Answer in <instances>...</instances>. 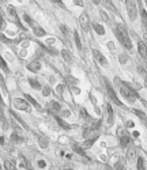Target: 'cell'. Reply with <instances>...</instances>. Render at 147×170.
Listing matches in <instances>:
<instances>
[{
    "mask_svg": "<svg viewBox=\"0 0 147 170\" xmlns=\"http://www.w3.org/2000/svg\"><path fill=\"white\" fill-rule=\"evenodd\" d=\"M115 83L117 84L118 87H120V94L124 97L125 100L129 101V102H135V101H136L137 93L132 90L129 84L125 83V82H123V83H121V80L118 79V78H116V79H115Z\"/></svg>",
    "mask_w": 147,
    "mask_h": 170,
    "instance_id": "6da1fadb",
    "label": "cell"
},
{
    "mask_svg": "<svg viewBox=\"0 0 147 170\" xmlns=\"http://www.w3.org/2000/svg\"><path fill=\"white\" fill-rule=\"evenodd\" d=\"M116 35H117L118 41L121 42L123 46H125L127 49H132L131 38L128 37V33H127V30H125L124 25H117V27H116Z\"/></svg>",
    "mask_w": 147,
    "mask_h": 170,
    "instance_id": "7a4b0ae2",
    "label": "cell"
},
{
    "mask_svg": "<svg viewBox=\"0 0 147 170\" xmlns=\"http://www.w3.org/2000/svg\"><path fill=\"white\" fill-rule=\"evenodd\" d=\"M125 7H127V11H128V16L131 21H135L137 16V7L135 0H125Z\"/></svg>",
    "mask_w": 147,
    "mask_h": 170,
    "instance_id": "3957f363",
    "label": "cell"
},
{
    "mask_svg": "<svg viewBox=\"0 0 147 170\" xmlns=\"http://www.w3.org/2000/svg\"><path fill=\"white\" fill-rule=\"evenodd\" d=\"M117 136H118V139H120V144H121V147H127L128 143H129V140H131V138H129V135L127 133V131L120 127V128L117 129Z\"/></svg>",
    "mask_w": 147,
    "mask_h": 170,
    "instance_id": "277c9868",
    "label": "cell"
},
{
    "mask_svg": "<svg viewBox=\"0 0 147 170\" xmlns=\"http://www.w3.org/2000/svg\"><path fill=\"white\" fill-rule=\"evenodd\" d=\"M105 86H106V91H108V95L110 97V98H112V101H113V102H115L117 106H123V108H125V106L123 105V102H121V101H120V100H118V98H117V97H116L115 90H113V89H112V86H110V84H109V82H106V80H105Z\"/></svg>",
    "mask_w": 147,
    "mask_h": 170,
    "instance_id": "5b68a950",
    "label": "cell"
},
{
    "mask_svg": "<svg viewBox=\"0 0 147 170\" xmlns=\"http://www.w3.org/2000/svg\"><path fill=\"white\" fill-rule=\"evenodd\" d=\"M14 106L16 109H21V110H25V112L29 113L30 112V103H27V100H21V98H15L14 100Z\"/></svg>",
    "mask_w": 147,
    "mask_h": 170,
    "instance_id": "8992f818",
    "label": "cell"
},
{
    "mask_svg": "<svg viewBox=\"0 0 147 170\" xmlns=\"http://www.w3.org/2000/svg\"><path fill=\"white\" fill-rule=\"evenodd\" d=\"M79 25L80 27L85 30V32H90V19H89V16H87L86 12H82L79 16Z\"/></svg>",
    "mask_w": 147,
    "mask_h": 170,
    "instance_id": "52a82bcc",
    "label": "cell"
},
{
    "mask_svg": "<svg viewBox=\"0 0 147 170\" xmlns=\"http://www.w3.org/2000/svg\"><path fill=\"white\" fill-rule=\"evenodd\" d=\"M93 56H94V59H96V61L101 65V67H108V60H106L105 56H104L99 51L93 49Z\"/></svg>",
    "mask_w": 147,
    "mask_h": 170,
    "instance_id": "ba28073f",
    "label": "cell"
},
{
    "mask_svg": "<svg viewBox=\"0 0 147 170\" xmlns=\"http://www.w3.org/2000/svg\"><path fill=\"white\" fill-rule=\"evenodd\" d=\"M7 11H8V14L11 15V18H12V21L16 23V26L19 27V29H23L22 23L19 22V16H18V14H16V10L12 6H8V8H7Z\"/></svg>",
    "mask_w": 147,
    "mask_h": 170,
    "instance_id": "9c48e42d",
    "label": "cell"
},
{
    "mask_svg": "<svg viewBox=\"0 0 147 170\" xmlns=\"http://www.w3.org/2000/svg\"><path fill=\"white\" fill-rule=\"evenodd\" d=\"M137 51H139V55H140L144 60H147V46H146V44H144V41H139V44H137Z\"/></svg>",
    "mask_w": 147,
    "mask_h": 170,
    "instance_id": "30bf717a",
    "label": "cell"
},
{
    "mask_svg": "<svg viewBox=\"0 0 147 170\" xmlns=\"http://www.w3.org/2000/svg\"><path fill=\"white\" fill-rule=\"evenodd\" d=\"M40 68H41V63L37 60H33L32 63L27 64V70L32 71V72H37V71H40Z\"/></svg>",
    "mask_w": 147,
    "mask_h": 170,
    "instance_id": "8fae6325",
    "label": "cell"
},
{
    "mask_svg": "<svg viewBox=\"0 0 147 170\" xmlns=\"http://www.w3.org/2000/svg\"><path fill=\"white\" fill-rule=\"evenodd\" d=\"M10 113H11V116H12L14 119H16V121L19 122V124H21V127H22V128H25L26 131H27V129H29V127H27V124H26V122L23 121L22 119H21V117H19V114H16V113L14 112L12 109H10Z\"/></svg>",
    "mask_w": 147,
    "mask_h": 170,
    "instance_id": "7c38bea8",
    "label": "cell"
},
{
    "mask_svg": "<svg viewBox=\"0 0 147 170\" xmlns=\"http://www.w3.org/2000/svg\"><path fill=\"white\" fill-rule=\"evenodd\" d=\"M33 26V32H34V34L37 35V37H44L46 33H45V30L42 29V27H40L38 25H34V23H32Z\"/></svg>",
    "mask_w": 147,
    "mask_h": 170,
    "instance_id": "4fadbf2b",
    "label": "cell"
},
{
    "mask_svg": "<svg viewBox=\"0 0 147 170\" xmlns=\"http://www.w3.org/2000/svg\"><path fill=\"white\" fill-rule=\"evenodd\" d=\"M134 114H136L137 117L140 119V121L143 122V124H144V127H146V128H147V116L144 114V113L142 112V110H137V109H134Z\"/></svg>",
    "mask_w": 147,
    "mask_h": 170,
    "instance_id": "5bb4252c",
    "label": "cell"
},
{
    "mask_svg": "<svg viewBox=\"0 0 147 170\" xmlns=\"http://www.w3.org/2000/svg\"><path fill=\"white\" fill-rule=\"evenodd\" d=\"M49 109H51L53 113H59L61 110V106L57 101H51V102H49Z\"/></svg>",
    "mask_w": 147,
    "mask_h": 170,
    "instance_id": "9a60e30c",
    "label": "cell"
},
{
    "mask_svg": "<svg viewBox=\"0 0 147 170\" xmlns=\"http://www.w3.org/2000/svg\"><path fill=\"white\" fill-rule=\"evenodd\" d=\"M135 157H136V148L134 147V146H131V147L128 148V152H127V158L129 162H134L135 160Z\"/></svg>",
    "mask_w": 147,
    "mask_h": 170,
    "instance_id": "2e32d148",
    "label": "cell"
},
{
    "mask_svg": "<svg viewBox=\"0 0 147 170\" xmlns=\"http://www.w3.org/2000/svg\"><path fill=\"white\" fill-rule=\"evenodd\" d=\"M38 144H40V147L41 148H46L49 146V140H48V138L46 136H41V135H38Z\"/></svg>",
    "mask_w": 147,
    "mask_h": 170,
    "instance_id": "e0dca14e",
    "label": "cell"
},
{
    "mask_svg": "<svg viewBox=\"0 0 147 170\" xmlns=\"http://www.w3.org/2000/svg\"><path fill=\"white\" fill-rule=\"evenodd\" d=\"M53 117H54V120H56V121H57L59 124H60V127H61V128H64V129H70V128H71V125L68 124V122H65V121H64L63 119H60V117H59L57 114H53Z\"/></svg>",
    "mask_w": 147,
    "mask_h": 170,
    "instance_id": "ac0fdd59",
    "label": "cell"
},
{
    "mask_svg": "<svg viewBox=\"0 0 147 170\" xmlns=\"http://www.w3.org/2000/svg\"><path fill=\"white\" fill-rule=\"evenodd\" d=\"M25 100H27L30 103H32L33 106H35V109H37V110H42V109H41V106L38 105V102H37V101H35L32 95H29V94H26V95H25Z\"/></svg>",
    "mask_w": 147,
    "mask_h": 170,
    "instance_id": "d6986e66",
    "label": "cell"
},
{
    "mask_svg": "<svg viewBox=\"0 0 147 170\" xmlns=\"http://www.w3.org/2000/svg\"><path fill=\"white\" fill-rule=\"evenodd\" d=\"M72 150L75 151V152H78V154H80L82 157H86V152H85V148L82 147V146L76 144V143H74L72 144Z\"/></svg>",
    "mask_w": 147,
    "mask_h": 170,
    "instance_id": "ffe728a7",
    "label": "cell"
},
{
    "mask_svg": "<svg viewBox=\"0 0 147 170\" xmlns=\"http://www.w3.org/2000/svg\"><path fill=\"white\" fill-rule=\"evenodd\" d=\"M61 56H63V59L67 61V63H71V61H72V56H71V53L67 51V49H63V51H61Z\"/></svg>",
    "mask_w": 147,
    "mask_h": 170,
    "instance_id": "44dd1931",
    "label": "cell"
},
{
    "mask_svg": "<svg viewBox=\"0 0 147 170\" xmlns=\"http://www.w3.org/2000/svg\"><path fill=\"white\" fill-rule=\"evenodd\" d=\"M96 140H97V136H93L91 139H87L83 144H82V147H83V148H90L91 146L94 144V141H96Z\"/></svg>",
    "mask_w": 147,
    "mask_h": 170,
    "instance_id": "7402d4cb",
    "label": "cell"
},
{
    "mask_svg": "<svg viewBox=\"0 0 147 170\" xmlns=\"http://www.w3.org/2000/svg\"><path fill=\"white\" fill-rule=\"evenodd\" d=\"M140 16H142V25H143V27L147 30V12L143 8H140Z\"/></svg>",
    "mask_w": 147,
    "mask_h": 170,
    "instance_id": "603a6c76",
    "label": "cell"
},
{
    "mask_svg": "<svg viewBox=\"0 0 147 170\" xmlns=\"http://www.w3.org/2000/svg\"><path fill=\"white\" fill-rule=\"evenodd\" d=\"M93 27H94V30H96V32L98 33L99 35H104V34H105V29H104V26H101L99 23H96Z\"/></svg>",
    "mask_w": 147,
    "mask_h": 170,
    "instance_id": "cb8c5ba5",
    "label": "cell"
},
{
    "mask_svg": "<svg viewBox=\"0 0 147 170\" xmlns=\"http://www.w3.org/2000/svg\"><path fill=\"white\" fill-rule=\"evenodd\" d=\"M11 141H12V143H21V141H23V138L14 132L12 135H11Z\"/></svg>",
    "mask_w": 147,
    "mask_h": 170,
    "instance_id": "d4e9b609",
    "label": "cell"
},
{
    "mask_svg": "<svg viewBox=\"0 0 147 170\" xmlns=\"http://www.w3.org/2000/svg\"><path fill=\"white\" fill-rule=\"evenodd\" d=\"M0 68H1V70H3L6 74H8V72H10V70H8V65H7V63L3 60V57H1V56H0Z\"/></svg>",
    "mask_w": 147,
    "mask_h": 170,
    "instance_id": "484cf974",
    "label": "cell"
},
{
    "mask_svg": "<svg viewBox=\"0 0 147 170\" xmlns=\"http://www.w3.org/2000/svg\"><path fill=\"white\" fill-rule=\"evenodd\" d=\"M106 109H108V114H109V119H108V122L109 124H112L113 122V109H112V106L109 105H106Z\"/></svg>",
    "mask_w": 147,
    "mask_h": 170,
    "instance_id": "4316f807",
    "label": "cell"
},
{
    "mask_svg": "<svg viewBox=\"0 0 147 170\" xmlns=\"http://www.w3.org/2000/svg\"><path fill=\"white\" fill-rule=\"evenodd\" d=\"M15 160H10V159H7L6 162H4V167L6 169H15Z\"/></svg>",
    "mask_w": 147,
    "mask_h": 170,
    "instance_id": "83f0119b",
    "label": "cell"
},
{
    "mask_svg": "<svg viewBox=\"0 0 147 170\" xmlns=\"http://www.w3.org/2000/svg\"><path fill=\"white\" fill-rule=\"evenodd\" d=\"M74 38H75V42H76V46H78V49H82V42H80V37H79V34H78V32H74Z\"/></svg>",
    "mask_w": 147,
    "mask_h": 170,
    "instance_id": "f1b7e54d",
    "label": "cell"
},
{
    "mask_svg": "<svg viewBox=\"0 0 147 170\" xmlns=\"http://www.w3.org/2000/svg\"><path fill=\"white\" fill-rule=\"evenodd\" d=\"M29 83L33 89H35V90H40V89H41V84H40L35 79H29Z\"/></svg>",
    "mask_w": 147,
    "mask_h": 170,
    "instance_id": "f546056e",
    "label": "cell"
},
{
    "mask_svg": "<svg viewBox=\"0 0 147 170\" xmlns=\"http://www.w3.org/2000/svg\"><path fill=\"white\" fill-rule=\"evenodd\" d=\"M102 3H104V6H105L106 8H108V10H110V11H113V12H116V8H115V7H113V4L110 3L109 0H104Z\"/></svg>",
    "mask_w": 147,
    "mask_h": 170,
    "instance_id": "4dcf8cb0",
    "label": "cell"
},
{
    "mask_svg": "<svg viewBox=\"0 0 147 170\" xmlns=\"http://www.w3.org/2000/svg\"><path fill=\"white\" fill-rule=\"evenodd\" d=\"M80 113H82V117H83L85 120H87V121H91V117H90L89 114H87V112H86V109H80Z\"/></svg>",
    "mask_w": 147,
    "mask_h": 170,
    "instance_id": "1f68e13d",
    "label": "cell"
},
{
    "mask_svg": "<svg viewBox=\"0 0 147 170\" xmlns=\"http://www.w3.org/2000/svg\"><path fill=\"white\" fill-rule=\"evenodd\" d=\"M0 87L3 89V91H4V93H6V91H7V89H6V80L3 79V75H1V74H0Z\"/></svg>",
    "mask_w": 147,
    "mask_h": 170,
    "instance_id": "d6a6232c",
    "label": "cell"
},
{
    "mask_svg": "<svg viewBox=\"0 0 147 170\" xmlns=\"http://www.w3.org/2000/svg\"><path fill=\"white\" fill-rule=\"evenodd\" d=\"M144 167V162H143V158H137V169L142 170Z\"/></svg>",
    "mask_w": 147,
    "mask_h": 170,
    "instance_id": "836d02e7",
    "label": "cell"
},
{
    "mask_svg": "<svg viewBox=\"0 0 147 170\" xmlns=\"http://www.w3.org/2000/svg\"><path fill=\"white\" fill-rule=\"evenodd\" d=\"M42 94H44V95H45V97H48V95H49V94H51V89H49V87H48V86H45V87H44V89H42Z\"/></svg>",
    "mask_w": 147,
    "mask_h": 170,
    "instance_id": "e575fe53",
    "label": "cell"
},
{
    "mask_svg": "<svg viewBox=\"0 0 147 170\" xmlns=\"http://www.w3.org/2000/svg\"><path fill=\"white\" fill-rule=\"evenodd\" d=\"M120 63H121V64H125V63H127V56L125 55L120 56Z\"/></svg>",
    "mask_w": 147,
    "mask_h": 170,
    "instance_id": "d590c367",
    "label": "cell"
},
{
    "mask_svg": "<svg viewBox=\"0 0 147 170\" xmlns=\"http://www.w3.org/2000/svg\"><path fill=\"white\" fill-rule=\"evenodd\" d=\"M60 29H61V32H63L64 34H65V35H68V30H67V26L61 25V26H60Z\"/></svg>",
    "mask_w": 147,
    "mask_h": 170,
    "instance_id": "8d00e7d4",
    "label": "cell"
},
{
    "mask_svg": "<svg viewBox=\"0 0 147 170\" xmlns=\"http://www.w3.org/2000/svg\"><path fill=\"white\" fill-rule=\"evenodd\" d=\"M6 27V22H4L3 18H0V30H3Z\"/></svg>",
    "mask_w": 147,
    "mask_h": 170,
    "instance_id": "74e56055",
    "label": "cell"
},
{
    "mask_svg": "<svg viewBox=\"0 0 147 170\" xmlns=\"http://www.w3.org/2000/svg\"><path fill=\"white\" fill-rule=\"evenodd\" d=\"M101 16H102V19L105 21V22H109V18H108V16H106V14L104 12V11H101Z\"/></svg>",
    "mask_w": 147,
    "mask_h": 170,
    "instance_id": "f35d334b",
    "label": "cell"
},
{
    "mask_svg": "<svg viewBox=\"0 0 147 170\" xmlns=\"http://www.w3.org/2000/svg\"><path fill=\"white\" fill-rule=\"evenodd\" d=\"M74 3L76 4V6L82 7V6H83V0H74Z\"/></svg>",
    "mask_w": 147,
    "mask_h": 170,
    "instance_id": "ab89813d",
    "label": "cell"
},
{
    "mask_svg": "<svg viewBox=\"0 0 147 170\" xmlns=\"http://www.w3.org/2000/svg\"><path fill=\"white\" fill-rule=\"evenodd\" d=\"M23 19H25L27 23H30V25H32V23H33V21L29 18V15H23Z\"/></svg>",
    "mask_w": 147,
    "mask_h": 170,
    "instance_id": "60d3db41",
    "label": "cell"
},
{
    "mask_svg": "<svg viewBox=\"0 0 147 170\" xmlns=\"http://www.w3.org/2000/svg\"><path fill=\"white\" fill-rule=\"evenodd\" d=\"M127 127H128V128H134V127H135V122H134V121H127Z\"/></svg>",
    "mask_w": 147,
    "mask_h": 170,
    "instance_id": "b9f144b4",
    "label": "cell"
},
{
    "mask_svg": "<svg viewBox=\"0 0 147 170\" xmlns=\"http://www.w3.org/2000/svg\"><path fill=\"white\" fill-rule=\"evenodd\" d=\"M108 48L110 49V51H115V44H113V42H108Z\"/></svg>",
    "mask_w": 147,
    "mask_h": 170,
    "instance_id": "7bdbcfd3",
    "label": "cell"
},
{
    "mask_svg": "<svg viewBox=\"0 0 147 170\" xmlns=\"http://www.w3.org/2000/svg\"><path fill=\"white\" fill-rule=\"evenodd\" d=\"M52 1H53V3H57L59 6H61V7H64V3L61 1V0H52Z\"/></svg>",
    "mask_w": 147,
    "mask_h": 170,
    "instance_id": "ee69618b",
    "label": "cell"
},
{
    "mask_svg": "<svg viewBox=\"0 0 147 170\" xmlns=\"http://www.w3.org/2000/svg\"><path fill=\"white\" fill-rule=\"evenodd\" d=\"M38 166L40 167H45V166H46V163H45L44 160H38Z\"/></svg>",
    "mask_w": 147,
    "mask_h": 170,
    "instance_id": "f6af8a7d",
    "label": "cell"
},
{
    "mask_svg": "<svg viewBox=\"0 0 147 170\" xmlns=\"http://www.w3.org/2000/svg\"><path fill=\"white\" fill-rule=\"evenodd\" d=\"M142 75L144 76V84L147 86V72H142Z\"/></svg>",
    "mask_w": 147,
    "mask_h": 170,
    "instance_id": "bcb514c9",
    "label": "cell"
},
{
    "mask_svg": "<svg viewBox=\"0 0 147 170\" xmlns=\"http://www.w3.org/2000/svg\"><path fill=\"white\" fill-rule=\"evenodd\" d=\"M70 114H71V113L68 112V110H64V112H63V116H64V117H68Z\"/></svg>",
    "mask_w": 147,
    "mask_h": 170,
    "instance_id": "7dc6e473",
    "label": "cell"
},
{
    "mask_svg": "<svg viewBox=\"0 0 147 170\" xmlns=\"http://www.w3.org/2000/svg\"><path fill=\"white\" fill-rule=\"evenodd\" d=\"M0 40L4 42H8V40H7V37H4V35H0Z\"/></svg>",
    "mask_w": 147,
    "mask_h": 170,
    "instance_id": "c3c4849f",
    "label": "cell"
},
{
    "mask_svg": "<svg viewBox=\"0 0 147 170\" xmlns=\"http://www.w3.org/2000/svg\"><path fill=\"white\" fill-rule=\"evenodd\" d=\"M0 144H6V140H4V138H3V136H1V138H0Z\"/></svg>",
    "mask_w": 147,
    "mask_h": 170,
    "instance_id": "681fc988",
    "label": "cell"
},
{
    "mask_svg": "<svg viewBox=\"0 0 147 170\" xmlns=\"http://www.w3.org/2000/svg\"><path fill=\"white\" fill-rule=\"evenodd\" d=\"M143 38H144V44H146V46H147V33H144Z\"/></svg>",
    "mask_w": 147,
    "mask_h": 170,
    "instance_id": "f907efd6",
    "label": "cell"
},
{
    "mask_svg": "<svg viewBox=\"0 0 147 170\" xmlns=\"http://www.w3.org/2000/svg\"><path fill=\"white\" fill-rule=\"evenodd\" d=\"M27 45H29V42H27V41H26V42H23V44H22V46H23V48H26V46H27Z\"/></svg>",
    "mask_w": 147,
    "mask_h": 170,
    "instance_id": "816d5d0a",
    "label": "cell"
},
{
    "mask_svg": "<svg viewBox=\"0 0 147 170\" xmlns=\"http://www.w3.org/2000/svg\"><path fill=\"white\" fill-rule=\"evenodd\" d=\"M132 136H134V138H137V136H139V132H134V135Z\"/></svg>",
    "mask_w": 147,
    "mask_h": 170,
    "instance_id": "f5cc1de1",
    "label": "cell"
},
{
    "mask_svg": "<svg viewBox=\"0 0 147 170\" xmlns=\"http://www.w3.org/2000/svg\"><path fill=\"white\" fill-rule=\"evenodd\" d=\"M0 105L4 106V102H3V100H1V95H0Z\"/></svg>",
    "mask_w": 147,
    "mask_h": 170,
    "instance_id": "db71d44e",
    "label": "cell"
},
{
    "mask_svg": "<svg viewBox=\"0 0 147 170\" xmlns=\"http://www.w3.org/2000/svg\"><path fill=\"white\" fill-rule=\"evenodd\" d=\"M93 1H94L96 4H99V3H101V0H93Z\"/></svg>",
    "mask_w": 147,
    "mask_h": 170,
    "instance_id": "11a10c76",
    "label": "cell"
},
{
    "mask_svg": "<svg viewBox=\"0 0 147 170\" xmlns=\"http://www.w3.org/2000/svg\"><path fill=\"white\" fill-rule=\"evenodd\" d=\"M146 6H147V0H146Z\"/></svg>",
    "mask_w": 147,
    "mask_h": 170,
    "instance_id": "9f6ffc18",
    "label": "cell"
},
{
    "mask_svg": "<svg viewBox=\"0 0 147 170\" xmlns=\"http://www.w3.org/2000/svg\"><path fill=\"white\" fill-rule=\"evenodd\" d=\"M0 169H1V166H0Z\"/></svg>",
    "mask_w": 147,
    "mask_h": 170,
    "instance_id": "6f0895ef",
    "label": "cell"
}]
</instances>
